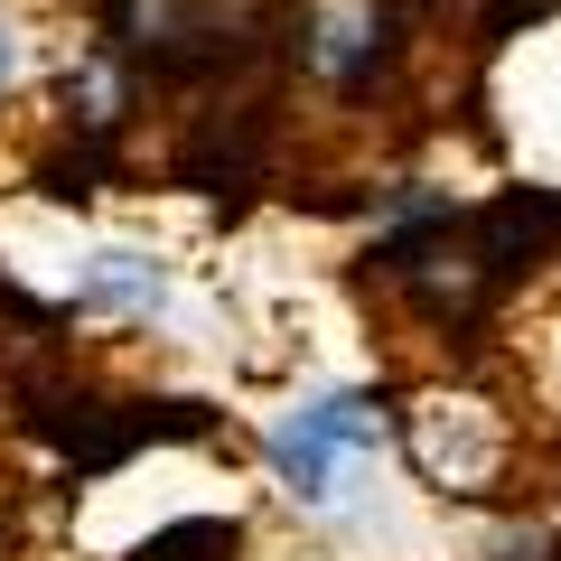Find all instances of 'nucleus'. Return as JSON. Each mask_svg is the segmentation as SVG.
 Wrapping results in <instances>:
<instances>
[{
	"mask_svg": "<svg viewBox=\"0 0 561 561\" xmlns=\"http://www.w3.org/2000/svg\"><path fill=\"white\" fill-rule=\"evenodd\" d=\"M234 552V524L225 515H187V524H169V534H150L131 561H225Z\"/></svg>",
	"mask_w": 561,
	"mask_h": 561,
	"instance_id": "3",
	"label": "nucleus"
},
{
	"mask_svg": "<svg viewBox=\"0 0 561 561\" xmlns=\"http://www.w3.org/2000/svg\"><path fill=\"white\" fill-rule=\"evenodd\" d=\"M383 431H393L383 393H309V402H290V412L272 421V478H280V496H290V505H337L346 459H375Z\"/></svg>",
	"mask_w": 561,
	"mask_h": 561,
	"instance_id": "1",
	"label": "nucleus"
},
{
	"mask_svg": "<svg viewBox=\"0 0 561 561\" xmlns=\"http://www.w3.org/2000/svg\"><path fill=\"white\" fill-rule=\"evenodd\" d=\"M169 300V272L150 253H94L76 280V319H150Z\"/></svg>",
	"mask_w": 561,
	"mask_h": 561,
	"instance_id": "2",
	"label": "nucleus"
},
{
	"mask_svg": "<svg viewBox=\"0 0 561 561\" xmlns=\"http://www.w3.org/2000/svg\"><path fill=\"white\" fill-rule=\"evenodd\" d=\"M20 66H28V47H20V28L0 20V94H10V84H20Z\"/></svg>",
	"mask_w": 561,
	"mask_h": 561,
	"instance_id": "4",
	"label": "nucleus"
}]
</instances>
